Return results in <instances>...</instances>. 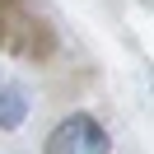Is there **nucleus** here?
<instances>
[{
	"label": "nucleus",
	"mask_w": 154,
	"mask_h": 154,
	"mask_svg": "<svg viewBox=\"0 0 154 154\" xmlns=\"http://www.w3.org/2000/svg\"><path fill=\"white\" fill-rule=\"evenodd\" d=\"M19 122H23V94L5 84L0 89V126H19Z\"/></svg>",
	"instance_id": "nucleus-2"
},
{
	"label": "nucleus",
	"mask_w": 154,
	"mask_h": 154,
	"mask_svg": "<svg viewBox=\"0 0 154 154\" xmlns=\"http://www.w3.org/2000/svg\"><path fill=\"white\" fill-rule=\"evenodd\" d=\"M47 154H107V135L94 117L75 112L47 135Z\"/></svg>",
	"instance_id": "nucleus-1"
}]
</instances>
